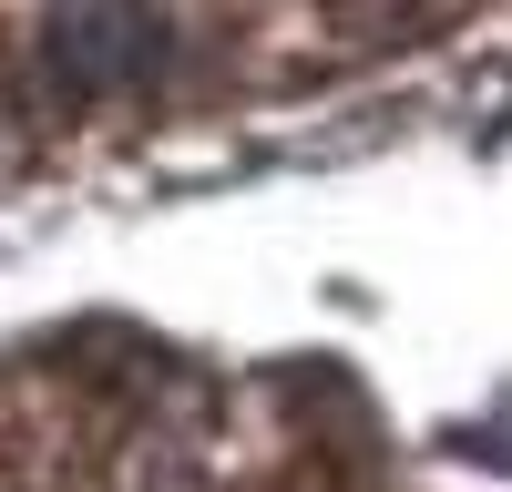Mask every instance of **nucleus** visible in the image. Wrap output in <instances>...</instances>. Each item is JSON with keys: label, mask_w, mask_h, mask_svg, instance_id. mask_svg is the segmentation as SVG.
<instances>
[{"label": "nucleus", "mask_w": 512, "mask_h": 492, "mask_svg": "<svg viewBox=\"0 0 512 492\" xmlns=\"http://www.w3.org/2000/svg\"><path fill=\"white\" fill-rule=\"evenodd\" d=\"M52 62H62L72 93H113V82L164 62V21L154 11H62L52 21Z\"/></svg>", "instance_id": "f257e3e1"}]
</instances>
